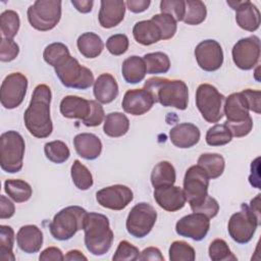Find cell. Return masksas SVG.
Listing matches in <instances>:
<instances>
[{"mask_svg":"<svg viewBox=\"0 0 261 261\" xmlns=\"http://www.w3.org/2000/svg\"><path fill=\"white\" fill-rule=\"evenodd\" d=\"M51 98V89L45 84L38 85L34 89L30 105L23 114L27 129L38 139L49 137L53 130L50 116Z\"/></svg>","mask_w":261,"mask_h":261,"instance_id":"obj_1","label":"cell"},{"mask_svg":"<svg viewBox=\"0 0 261 261\" xmlns=\"http://www.w3.org/2000/svg\"><path fill=\"white\" fill-rule=\"evenodd\" d=\"M144 89L150 93L155 103H160L164 107H174L179 110L188 107L189 89L184 81L150 77L145 82Z\"/></svg>","mask_w":261,"mask_h":261,"instance_id":"obj_2","label":"cell"},{"mask_svg":"<svg viewBox=\"0 0 261 261\" xmlns=\"http://www.w3.org/2000/svg\"><path fill=\"white\" fill-rule=\"evenodd\" d=\"M84 231L85 245L91 254L102 256L110 250L113 242V231L110 228L109 219L104 214L88 212Z\"/></svg>","mask_w":261,"mask_h":261,"instance_id":"obj_3","label":"cell"},{"mask_svg":"<svg viewBox=\"0 0 261 261\" xmlns=\"http://www.w3.org/2000/svg\"><path fill=\"white\" fill-rule=\"evenodd\" d=\"M88 212L80 206H68L57 212L49 224L50 232L55 240L67 241L79 230L84 229Z\"/></svg>","mask_w":261,"mask_h":261,"instance_id":"obj_4","label":"cell"},{"mask_svg":"<svg viewBox=\"0 0 261 261\" xmlns=\"http://www.w3.org/2000/svg\"><path fill=\"white\" fill-rule=\"evenodd\" d=\"M25 144L16 130H8L0 137V165L8 173H16L23 165Z\"/></svg>","mask_w":261,"mask_h":261,"instance_id":"obj_5","label":"cell"},{"mask_svg":"<svg viewBox=\"0 0 261 261\" xmlns=\"http://www.w3.org/2000/svg\"><path fill=\"white\" fill-rule=\"evenodd\" d=\"M54 70L61 84L66 88L86 90L95 82L93 72L88 67L81 65L77 59L71 55L60 61Z\"/></svg>","mask_w":261,"mask_h":261,"instance_id":"obj_6","label":"cell"},{"mask_svg":"<svg viewBox=\"0 0 261 261\" xmlns=\"http://www.w3.org/2000/svg\"><path fill=\"white\" fill-rule=\"evenodd\" d=\"M61 4L59 0H37L28 8L30 24L41 32L54 29L61 18Z\"/></svg>","mask_w":261,"mask_h":261,"instance_id":"obj_7","label":"cell"},{"mask_svg":"<svg viewBox=\"0 0 261 261\" xmlns=\"http://www.w3.org/2000/svg\"><path fill=\"white\" fill-rule=\"evenodd\" d=\"M259 225L260 216L253 212L249 205L243 203L241 210L230 216L227 230L234 242L238 244H247L252 240Z\"/></svg>","mask_w":261,"mask_h":261,"instance_id":"obj_8","label":"cell"},{"mask_svg":"<svg viewBox=\"0 0 261 261\" xmlns=\"http://www.w3.org/2000/svg\"><path fill=\"white\" fill-rule=\"evenodd\" d=\"M225 97L210 84H201L196 91V106L209 123L219 121L223 116Z\"/></svg>","mask_w":261,"mask_h":261,"instance_id":"obj_9","label":"cell"},{"mask_svg":"<svg viewBox=\"0 0 261 261\" xmlns=\"http://www.w3.org/2000/svg\"><path fill=\"white\" fill-rule=\"evenodd\" d=\"M156 219L155 208L149 203L141 202L130 209L125 222L126 230L132 237L142 239L152 230Z\"/></svg>","mask_w":261,"mask_h":261,"instance_id":"obj_10","label":"cell"},{"mask_svg":"<svg viewBox=\"0 0 261 261\" xmlns=\"http://www.w3.org/2000/svg\"><path fill=\"white\" fill-rule=\"evenodd\" d=\"M209 180L206 171L198 164L187 169L182 191L191 208L200 204L208 196Z\"/></svg>","mask_w":261,"mask_h":261,"instance_id":"obj_11","label":"cell"},{"mask_svg":"<svg viewBox=\"0 0 261 261\" xmlns=\"http://www.w3.org/2000/svg\"><path fill=\"white\" fill-rule=\"evenodd\" d=\"M28 79L21 72H12L5 76L1 84L0 100L6 109L18 107L27 94Z\"/></svg>","mask_w":261,"mask_h":261,"instance_id":"obj_12","label":"cell"},{"mask_svg":"<svg viewBox=\"0 0 261 261\" xmlns=\"http://www.w3.org/2000/svg\"><path fill=\"white\" fill-rule=\"evenodd\" d=\"M231 54L237 67L243 70L252 69L260 58V39L253 35L239 40L233 45Z\"/></svg>","mask_w":261,"mask_h":261,"instance_id":"obj_13","label":"cell"},{"mask_svg":"<svg viewBox=\"0 0 261 261\" xmlns=\"http://www.w3.org/2000/svg\"><path fill=\"white\" fill-rule=\"evenodd\" d=\"M195 57L198 65L205 71H215L223 63V51L215 40H204L195 48Z\"/></svg>","mask_w":261,"mask_h":261,"instance_id":"obj_14","label":"cell"},{"mask_svg":"<svg viewBox=\"0 0 261 261\" xmlns=\"http://www.w3.org/2000/svg\"><path fill=\"white\" fill-rule=\"evenodd\" d=\"M134 199L133 191L123 185H113L99 190L96 200L102 207L111 210L124 209Z\"/></svg>","mask_w":261,"mask_h":261,"instance_id":"obj_15","label":"cell"},{"mask_svg":"<svg viewBox=\"0 0 261 261\" xmlns=\"http://www.w3.org/2000/svg\"><path fill=\"white\" fill-rule=\"evenodd\" d=\"M210 228L209 218L198 212H193L181 217L175 224L178 236L190 238L194 241H202Z\"/></svg>","mask_w":261,"mask_h":261,"instance_id":"obj_16","label":"cell"},{"mask_svg":"<svg viewBox=\"0 0 261 261\" xmlns=\"http://www.w3.org/2000/svg\"><path fill=\"white\" fill-rule=\"evenodd\" d=\"M236 10V21L238 25L248 32H255L260 27V11L251 1H227Z\"/></svg>","mask_w":261,"mask_h":261,"instance_id":"obj_17","label":"cell"},{"mask_svg":"<svg viewBox=\"0 0 261 261\" xmlns=\"http://www.w3.org/2000/svg\"><path fill=\"white\" fill-rule=\"evenodd\" d=\"M153 195L158 206L168 212L180 210L187 202L182 189L173 185L155 188Z\"/></svg>","mask_w":261,"mask_h":261,"instance_id":"obj_18","label":"cell"},{"mask_svg":"<svg viewBox=\"0 0 261 261\" xmlns=\"http://www.w3.org/2000/svg\"><path fill=\"white\" fill-rule=\"evenodd\" d=\"M154 100L149 92L143 89H134L125 92L121 106L124 112L138 116L147 113L154 105Z\"/></svg>","mask_w":261,"mask_h":261,"instance_id":"obj_19","label":"cell"},{"mask_svg":"<svg viewBox=\"0 0 261 261\" xmlns=\"http://www.w3.org/2000/svg\"><path fill=\"white\" fill-rule=\"evenodd\" d=\"M247 102L240 93H232L224 100L223 114L226 117L225 123H241L252 119L249 114Z\"/></svg>","mask_w":261,"mask_h":261,"instance_id":"obj_20","label":"cell"},{"mask_svg":"<svg viewBox=\"0 0 261 261\" xmlns=\"http://www.w3.org/2000/svg\"><path fill=\"white\" fill-rule=\"evenodd\" d=\"M125 14V3L121 0H102L98 14L99 23L104 29L119 24Z\"/></svg>","mask_w":261,"mask_h":261,"instance_id":"obj_21","label":"cell"},{"mask_svg":"<svg viewBox=\"0 0 261 261\" xmlns=\"http://www.w3.org/2000/svg\"><path fill=\"white\" fill-rule=\"evenodd\" d=\"M201 137V133L194 123L182 122L173 126L169 132L170 142L177 148L187 149L195 146Z\"/></svg>","mask_w":261,"mask_h":261,"instance_id":"obj_22","label":"cell"},{"mask_svg":"<svg viewBox=\"0 0 261 261\" xmlns=\"http://www.w3.org/2000/svg\"><path fill=\"white\" fill-rule=\"evenodd\" d=\"M16 243L22 252L27 254L37 253L43 246V233L37 225H23L16 233Z\"/></svg>","mask_w":261,"mask_h":261,"instance_id":"obj_23","label":"cell"},{"mask_svg":"<svg viewBox=\"0 0 261 261\" xmlns=\"http://www.w3.org/2000/svg\"><path fill=\"white\" fill-rule=\"evenodd\" d=\"M60 112L66 118H77L83 121L91 113V101L79 96H65L60 102Z\"/></svg>","mask_w":261,"mask_h":261,"instance_id":"obj_24","label":"cell"},{"mask_svg":"<svg viewBox=\"0 0 261 261\" xmlns=\"http://www.w3.org/2000/svg\"><path fill=\"white\" fill-rule=\"evenodd\" d=\"M73 146L76 153L87 160L98 158L102 152L101 140L94 134L82 133L74 137Z\"/></svg>","mask_w":261,"mask_h":261,"instance_id":"obj_25","label":"cell"},{"mask_svg":"<svg viewBox=\"0 0 261 261\" xmlns=\"http://www.w3.org/2000/svg\"><path fill=\"white\" fill-rule=\"evenodd\" d=\"M93 93L96 100L102 104L111 103L118 95V85L110 73L100 74L94 82Z\"/></svg>","mask_w":261,"mask_h":261,"instance_id":"obj_26","label":"cell"},{"mask_svg":"<svg viewBox=\"0 0 261 261\" xmlns=\"http://www.w3.org/2000/svg\"><path fill=\"white\" fill-rule=\"evenodd\" d=\"M135 40L144 46H149L161 40V33L157 24L151 20H141L136 22L133 28Z\"/></svg>","mask_w":261,"mask_h":261,"instance_id":"obj_27","label":"cell"},{"mask_svg":"<svg viewBox=\"0 0 261 261\" xmlns=\"http://www.w3.org/2000/svg\"><path fill=\"white\" fill-rule=\"evenodd\" d=\"M121 73L128 84H138L145 79L147 73L146 64L143 57L133 55L127 57L121 66Z\"/></svg>","mask_w":261,"mask_h":261,"instance_id":"obj_28","label":"cell"},{"mask_svg":"<svg viewBox=\"0 0 261 261\" xmlns=\"http://www.w3.org/2000/svg\"><path fill=\"white\" fill-rule=\"evenodd\" d=\"M76 46L80 53L86 58L98 57L104 48L102 39L97 34L92 32L82 34L77 38Z\"/></svg>","mask_w":261,"mask_h":261,"instance_id":"obj_29","label":"cell"},{"mask_svg":"<svg viewBox=\"0 0 261 261\" xmlns=\"http://www.w3.org/2000/svg\"><path fill=\"white\" fill-rule=\"evenodd\" d=\"M129 128V120L121 112H110L104 119L103 130L106 136L119 138L124 136Z\"/></svg>","mask_w":261,"mask_h":261,"instance_id":"obj_30","label":"cell"},{"mask_svg":"<svg viewBox=\"0 0 261 261\" xmlns=\"http://www.w3.org/2000/svg\"><path fill=\"white\" fill-rule=\"evenodd\" d=\"M176 173L173 165L168 161H160L151 172V184L155 188L174 185Z\"/></svg>","mask_w":261,"mask_h":261,"instance_id":"obj_31","label":"cell"},{"mask_svg":"<svg viewBox=\"0 0 261 261\" xmlns=\"http://www.w3.org/2000/svg\"><path fill=\"white\" fill-rule=\"evenodd\" d=\"M197 163L206 171L210 179L219 177L225 167L224 158L217 153H204L200 155Z\"/></svg>","mask_w":261,"mask_h":261,"instance_id":"obj_32","label":"cell"},{"mask_svg":"<svg viewBox=\"0 0 261 261\" xmlns=\"http://www.w3.org/2000/svg\"><path fill=\"white\" fill-rule=\"evenodd\" d=\"M4 191L14 202L23 203L30 200L33 194L32 187L22 179H6Z\"/></svg>","mask_w":261,"mask_h":261,"instance_id":"obj_33","label":"cell"},{"mask_svg":"<svg viewBox=\"0 0 261 261\" xmlns=\"http://www.w3.org/2000/svg\"><path fill=\"white\" fill-rule=\"evenodd\" d=\"M146 64L147 73L159 74L166 73L170 68V60L167 54L163 52L147 53L143 56Z\"/></svg>","mask_w":261,"mask_h":261,"instance_id":"obj_34","label":"cell"},{"mask_svg":"<svg viewBox=\"0 0 261 261\" xmlns=\"http://www.w3.org/2000/svg\"><path fill=\"white\" fill-rule=\"evenodd\" d=\"M207 15V9L204 2L200 0L186 1V11L182 21L190 25L202 23Z\"/></svg>","mask_w":261,"mask_h":261,"instance_id":"obj_35","label":"cell"},{"mask_svg":"<svg viewBox=\"0 0 261 261\" xmlns=\"http://www.w3.org/2000/svg\"><path fill=\"white\" fill-rule=\"evenodd\" d=\"M70 174L74 186L82 191L89 190L93 186L91 171L80 160H74L70 168Z\"/></svg>","mask_w":261,"mask_h":261,"instance_id":"obj_36","label":"cell"},{"mask_svg":"<svg viewBox=\"0 0 261 261\" xmlns=\"http://www.w3.org/2000/svg\"><path fill=\"white\" fill-rule=\"evenodd\" d=\"M14 244V230L9 225H0V260L1 261H14L13 254Z\"/></svg>","mask_w":261,"mask_h":261,"instance_id":"obj_37","label":"cell"},{"mask_svg":"<svg viewBox=\"0 0 261 261\" xmlns=\"http://www.w3.org/2000/svg\"><path fill=\"white\" fill-rule=\"evenodd\" d=\"M20 25L19 15L14 10H5L0 15V29L2 37L7 39H13Z\"/></svg>","mask_w":261,"mask_h":261,"instance_id":"obj_38","label":"cell"},{"mask_svg":"<svg viewBox=\"0 0 261 261\" xmlns=\"http://www.w3.org/2000/svg\"><path fill=\"white\" fill-rule=\"evenodd\" d=\"M44 152L47 159L56 164L65 162L70 156V151L67 145L58 140L46 143L44 146Z\"/></svg>","mask_w":261,"mask_h":261,"instance_id":"obj_39","label":"cell"},{"mask_svg":"<svg viewBox=\"0 0 261 261\" xmlns=\"http://www.w3.org/2000/svg\"><path fill=\"white\" fill-rule=\"evenodd\" d=\"M232 139L229 128L223 124H215L206 133V143L212 147H218L228 144Z\"/></svg>","mask_w":261,"mask_h":261,"instance_id":"obj_40","label":"cell"},{"mask_svg":"<svg viewBox=\"0 0 261 261\" xmlns=\"http://www.w3.org/2000/svg\"><path fill=\"white\" fill-rule=\"evenodd\" d=\"M168 254L170 261H194L196 259L194 248L184 241H174L169 247Z\"/></svg>","mask_w":261,"mask_h":261,"instance_id":"obj_41","label":"cell"},{"mask_svg":"<svg viewBox=\"0 0 261 261\" xmlns=\"http://www.w3.org/2000/svg\"><path fill=\"white\" fill-rule=\"evenodd\" d=\"M69 55L70 53L67 46L60 42L49 44L43 52L44 60L46 61V63L53 67H55L60 61H62L65 57Z\"/></svg>","mask_w":261,"mask_h":261,"instance_id":"obj_42","label":"cell"},{"mask_svg":"<svg viewBox=\"0 0 261 261\" xmlns=\"http://www.w3.org/2000/svg\"><path fill=\"white\" fill-rule=\"evenodd\" d=\"M209 257L212 261H229L238 260V258L230 251L226 242L222 239H215L211 242L208 249Z\"/></svg>","mask_w":261,"mask_h":261,"instance_id":"obj_43","label":"cell"},{"mask_svg":"<svg viewBox=\"0 0 261 261\" xmlns=\"http://www.w3.org/2000/svg\"><path fill=\"white\" fill-rule=\"evenodd\" d=\"M151 20H153L157 24L161 33V40L171 39L175 35L177 24H176V20L171 15H168L165 13H159V14L153 15Z\"/></svg>","mask_w":261,"mask_h":261,"instance_id":"obj_44","label":"cell"},{"mask_svg":"<svg viewBox=\"0 0 261 261\" xmlns=\"http://www.w3.org/2000/svg\"><path fill=\"white\" fill-rule=\"evenodd\" d=\"M160 11L171 15L176 21H182L186 11V1L182 0H162L160 2Z\"/></svg>","mask_w":261,"mask_h":261,"instance_id":"obj_45","label":"cell"},{"mask_svg":"<svg viewBox=\"0 0 261 261\" xmlns=\"http://www.w3.org/2000/svg\"><path fill=\"white\" fill-rule=\"evenodd\" d=\"M139 249L132 245L127 241H121L119 242L117 249L112 257L113 261H134L138 260L140 256Z\"/></svg>","mask_w":261,"mask_h":261,"instance_id":"obj_46","label":"cell"},{"mask_svg":"<svg viewBox=\"0 0 261 261\" xmlns=\"http://www.w3.org/2000/svg\"><path fill=\"white\" fill-rule=\"evenodd\" d=\"M128 38L124 34H115L109 37L106 41V48L110 54L119 56L125 53L128 49Z\"/></svg>","mask_w":261,"mask_h":261,"instance_id":"obj_47","label":"cell"},{"mask_svg":"<svg viewBox=\"0 0 261 261\" xmlns=\"http://www.w3.org/2000/svg\"><path fill=\"white\" fill-rule=\"evenodd\" d=\"M0 40V60L2 62L14 60L19 53V47L16 42H14L13 39H7L4 37H1Z\"/></svg>","mask_w":261,"mask_h":261,"instance_id":"obj_48","label":"cell"},{"mask_svg":"<svg viewBox=\"0 0 261 261\" xmlns=\"http://www.w3.org/2000/svg\"><path fill=\"white\" fill-rule=\"evenodd\" d=\"M191 209L193 212L202 213L210 219L217 215V213L219 211V204L216 201V199H214L213 197L208 195L200 204H198L197 206H195Z\"/></svg>","mask_w":261,"mask_h":261,"instance_id":"obj_49","label":"cell"},{"mask_svg":"<svg viewBox=\"0 0 261 261\" xmlns=\"http://www.w3.org/2000/svg\"><path fill=\"white\" fill-rule=\"evenodd\" d=\"M91 101V113L90 115L83 120V123L86 126H98L105 119V113L102 105L95 100Z\"/></svg>","mask_w":261,"mask_h":261,"instance_id":"obj_50","label":"cell"},{"mask_svg":"<svg viewBox=\"0 0 261 261\" xmlns=\"http://www.w3.org/2000/svg\"><path fill=\"white\" fill-rule=\"evenodd\" d=\"M247 102L249 110L260 114V99H261V92L259 90H252V89H246L241 92Z\"/></svg>","mask_w":261,"mask_h":261,"instance_id":"obj_51","label":"cell"},{"mask_svg":"<svg viewBox=\"0 0 261 261\" xmlns=\"http://www.w3.org/2000/svg\"><path fill=\"white\" fill-rule=\"evenodd\" d=\"M39 259L42 261H62L64 260V255L62 251L57 247H48L41 252Z\"/></svg>","mask_w":261,"mask_h":261,"instance_id":"obj_52","label":"cell"},{"mask_svg":"<svg viewBox=\"0 0 261 261\" xmlns=\"http://www.w3.org/2000/svg\"><path fill=\"white\" fill-rule=\"evenodd\" d=\"M15 206L14 204L6 198L4 195L0 196V218L7 219L14 215Z\"/></svg>","mask_w":261,"mask_h":261,"instance_id":"obj_53","label":"cell"},{"mask_svg":"<svg viewBox=\"0 0 261 261\" xmlns=\"http://www.w3.org/2000/svg\"><path fill=\"white\" fill-rule=\"evenodd\" d=\"M138 260H159L164 261V257L161 254L160 250L155 247H148L144 249L139 256Z\"/></svg>","mask_w":261,"mask_h":261,"instance_id":"obj_54","label":"cell"},{"mask_svg":"<svg viewBox=\"0 0 261 261\" xmlns=\"http://www.w3.org/2000/svg\"><path fill=\"white\" fill-rule=\"evenodd\" d=\"M150 4V0H127L125 2V5L128 8V10L134 13H141L147 10Z\"/></svg>","mask_w":261,"mask_h":261,"instance_id":"obj_55","label":"cell"},{"mask_svg":"<svg viewBox=\"0 0 261 261\" xmlns=\"http://www.w3.org/2000/svg\"><path fill=\"white\" fill-rule=\"evenodd\" d=\"M71 4L74 8L82 13H89L94 5V1L92 0H71Z\"/></svg>","mask_w":261,"mask_h":261,"instance_id":"obj_56","label":"cell"},{"mask_svg":"<svg viewBox=\"0 0 261 261\" xmlns=\"http://www.w3.org/2000/svg\"><path fill=\"white\" fill-rule=\"evenodd\" d=\"M64 260L75 261V260H88V258L79 250H70L64 256Z\"/></svg>","mask_w":261,"mask_h":261,"instance_id":"obj_57","label":"cell"}]
</instances>
